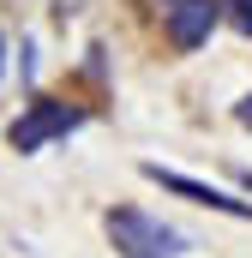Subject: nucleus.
<instances>
[{"mask_svg":"<svg viewBox=\"0 0 252 258\" xmlns=\"http://www.w3.org/2000/svg\"><path fill=\"white\" fill-rule=\"evenodd\" d=\"M144 180H156L162 192L186 198V204L222 210V216H252V204H246V198H228L222 186H210V180H192V174H180V168H162V162H144Z\"/></svg>","mask_w":252,"mask_h":258,"instance_id":"obj_3","label":"nucleus"},{"mask_svg":"<svg viewBox=\"0 0 252 258\" xmlns=\"http://www.w3.org/2000/svg\"><path fill=\"white\" fill-rule=\"evenodd\" d=\"M162 18H168L174 48H198V42H210V30L222 18V0H162Z\"/></svg>","mask_w":252,"mask_h":258,"instance_id":"obj_4","label":"nucleus"},{"mask_svg":"<svg viewBox=\"0 0 252 258\" xmlns=\"http://www.w3.org/2000/svg\"><path fill=\"white\" fill-rule=\"evenodd\" d=\"M240 186H246V192H252V168H246V174H240Z\"/></svg>","mask_w":252,"mask_h":258,"instance_id":"obj_7","label":"nucleus"},{"mask_svg":"<svg viewBox=\"0 0 252 258\" xmlns=\"http://www.w3.org/2000/svg\"><path fill=\"white\" fill-rule=\"evenodd\" d=\"M102 228H108V240H114V252L120 258H186V234L180 228H168L162 216H150V210H108L102 216Z\"/></svg>","mask_w":252,"mask_h":258,"instance_id":"obj_1","label":"nucleus"},{"mask_svg":"<svg viewBox=\"0 0 252 258\" xmlns=\"http://www.w3.org/2000/svg\"><path fill=\"white\" fill-rule=\"evenodd\" d=\"M234 120H240V126L252 132V96H240V102H234Z\"/></svg>","mask_w":252,"mask_h":258,"instance_id":"obj_6","label":"nucleus"},{"mask_svg":"<svg viewBox=\"0 0 252 258\" xmlns=\"http://www.w3.org/2000/svg\"><path fill=\"white\" fill-rule=\"evenodd\" d=\"M78 126H84V108L36 96V102L6 126V144H12L18 156H30V150H42V144H54V138H66V132H78Z\"/></svg>","mask_w":252,"mask_h":258,"instance_id":"obj_2","label":"nucleus"},{"mask_svg":"<svg viewBox=\"0 0 252 258\" xmlns=\"http://www.w3.org/2000/svg\"><path fill=\"white\" fill-rule=\"evenodd\" d=\"M0 66H6V36H0Z\"/></svg>","mask_w":252,"mask_h":258,"instance_id":"obj_8","label":"nucleus"},{"mask_svg":"<svg viewBox=\"0 0 252 258\" xmlns=\"http://www.w3.org/2000/svg\"><path fill=\"white\" fill-rule=\"evenodd\" d=\"M222 6H228L234 30H240V36H252V0H222Z\"/></svg>","mask_w":252,"mask_h":258,"instance_id":"obj_5","label":"nucleus"}]
</instances>
